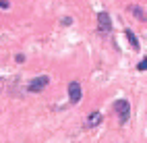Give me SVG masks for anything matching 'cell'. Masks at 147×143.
I'll use <instances>...</instances> for the list:
<instances>
[{"instance_id":"6da1fadb","label":"cell","mask_w":147,"mask_h":143,"mask_svg":"<svg viewBox=\"0 0 147 143\" xmlns=\"http://www.w3.org/2000/svg\"><path fill=\"white\" fill-rule=\"evenodd\" d=\"M48 83H50V77H48V75H40V77H35V79L29 81L27 91L29 93H40V91H44L48 87Z\"/></svg>"},{"instance_id":"7a4b0ae2","label":"cell","mask_w":147,"mask_h":143,"mask_svg":"<svg viewBox=\"0 0 147 143\" xmlns=\"http://www.w3.org/2000/svg\"><path fill=\"white\" fill-rule=\"evenodd\" d=\"M114 110L118 112L120 122H126V120H129V114H131V104L126 102V100H116V102H114Z\"/></svg>"},{"instance_id":"3957f363","label":"cell","mask_w":147,"mask_h":143,"mask_svg":"<svg viewBox=\"0 0 147 143\" xmlns=\"http://www.w3.org/2000/svg\"><path fill=\"white\" fill-rule=\"evenodd\" d=\"M68 100H71L73 106L81 102V85H79V81H71L68 83Z\"/></svg>"},{"instance_id":"277c9868","label":"cell","mask_w":147,"mask_h":143,"mask_svg":"<svg viewBox=\"0 0 147 143\" xmlns=\"http://www.w3.org/2000/svg\"><path fill=\"white\" fill-rule=\"evenodd\" d=\"M97 25H100V31H112V19L106 11L97 13Z\"/></svg>"},{"instance_id":"5b68a950","label":"cell","mask_w":147,"mask_h":143,"mask_svg":"<svg viewBox=\"0 0 147 143\" xmlns=\"http://www.w3.org/2000/svg\"><path fill=\"white\" fill-rule=\"evenodd\" d=\"M100 122H102V112H91L89 118H87V125L95 127V125H100Z\"/></svg>"},{"instance_id":"8992f818","label":"cell","mask_w":147,"mask_h":143,"mask_svg":"<svg viewBox=\"0 0 147 143\" xmlns=\"http://www.w3.org/2000/svg\"><path fill=\"white\" fill-rule=\"evenodd\" d=\"M124 35H126V40L131 42V46L135 48V50H139V40H137V35H135L131 29H126V31H124Z\"/></svg>"},{"instance_id":"52a82bcc","label":"cell","mask_w":147,"mask_h":143,"mask_svg":"<svg viewBox=\"0 0 147 143\" xmlns=\"http://www.w3.org/2000/svg\"><path fill=\"white\" fill-rule=\"evenodd\" d=\"M133 13H135V17H137V19H141V21L145 19V15H143V11H141V8H137V6H135V8H133Z\"/></svg>"},{"instance_id":"ba28073f","label":"cell","mask_w":147,"mask_h":143,"mask_svg":"<svg viewBox=\"0 0 147 143\" xmlns=\"http://www.w3.org/2000/svg\"><path fill=\"white\" fill-rule=\"evenodd\" d=\"M137 69H139V71H147V56H145L139 64H137Z\"/></svg>"},{"instance_id":"9c48e42d","label":"cell","mask_w":147,"mask_h":143,"mask_svg":"<svg viewBox=\"0 0 147 143\" xmlns=\"http://www.w3.org/2000/svg\"><path fill=\"white\" fill-rule=\"evenodd\" d=\"M8 6H11L8 0H0V8H8Z\"/></svg>"},{"instance_id":"30bf717a","label":"cell","mask_w":147,"mask_h":143,"mask_svg":"<svg viewBox=\"0 0 147 143\" xmlns=\"http://www.w3.org/2000/svg\"><path fill=\"white\" fill-rule=\"evenodd\" d=\"M71 23H73L71 17H64V19H62V25H71Z\"/></svg>"},{"instance_id":"8fae6325","label":"cell","mask_w":147,"mask_h":143,"mask_svg":"<svg viewBox=\"0 0 147 143\" xmlns=\"http://www.w3.org/2000/svg\"><path fill=\"white\" fill-rule=\"evenodd\" d=\"M15 60H17V62H23V60H25V56H23V54H17V56H15Z\"/></svg>"}]
</instances>
